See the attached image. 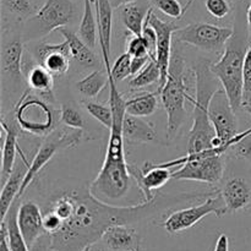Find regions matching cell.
Listing matches in <instances>:
<instances>
[{
    "label": "cell",
    "mask_w": 251,
    "mask_h": 251,
    "mask_svg": "<svg viewBox=\"0 0 251 251\" xmlns=\"http://www.w3.org/2000/svg\"><path fill=\"white\" fill-rule=\"evenodd\" d=\"M36 60L43 65L53 76L65 75L73 60L68 42L59 44L42 43L36 48Z\"/></svg>",
    "instance_id": "obj_14"
},
{
    "label": "cell",
    "mask_w": 251,
    "mask_h": 251,
    "mask_svg": "<svg viewBox=\"0 0 251 251\" xmlns=\"http://www.w3.org/2000/svg\"><path fill=\"white\" fill-rule=\"evenodd\" d=\"M243 81H244V104H251V44L248 48L243 69Z\"/></svg>",
    "instance_id": "obj_38"
},
{
    "label": "cell",
    "mask_w": 251,
    "mask_h": 251,
    "mask_svg": "<svg viewBox=\"0 0 251 251\" xmlns=\"http://www.w3.org/2000/svg\"><path fill=\"white\" fill-rule=\"evenodd\" d=\"M60 122L68 127L85 130L86 122L80 110L70 103H64L60 109Z\"/></svg>",
    "instance_id": "obj_33"
},
{
    "label": "cell",
    "mask_w": 251,
    "mask_h": 251,
    "mask_svg": "<svg viewBox=\"0 0 251 251\" xmlns=\"http://www.w3.org/2000/svg\"><path fill=\"white\" fill-rule=\"evenodd\" d=\"M149 10L144 4H136V2L123 6L120 17L125 28L135 36H142V29L146 22Z\"/></svg>",
    "instance_id": "obj_26"
},
{
    "label": "cell",
    "mask_w": 251,
    "mask_h": 251,
    "mask_svg": "<svg viewBox=\"0 0 251 251\" xmlns=\"http://www.w3.org/2000/svg\"><path fill=\"white\" fill-rule=\"evenodd\" d=\"M158 92L167 113V137L173 140L186 120V100L194 103L185 80V61L180 54L172 56L168 80Z\"/></svg>",
    "instance_id": "obj_5"
},
{
    "label": "cell",
    "mask_w": 251,
    "mask_h": 251,
    "mask_svg": "<svg viewBox=\"0 0 251 251\" xmlns=\"http://www.w3.org/2000/svg\"><path fill=\"white\" fill-rule=\"evenodd\" d=\"M228 213L222 195L208 196L205 202L183 210L174 211L164 221L163 227L171 234H176L194 227L206 216H223Z\"/></svg>",
    "instance_id": "obj_10"
},
{
    "label": "cell",
    "mask_w": 251,
    "mask_h": 251,
    "mask_svg": "<svg viewBox=\"0 0 251 251\" xmlns=\"http://www.w3.org/2000/svg\"><path fill=\"white\" fill-rule=\"evenodd\" d=\"M109 76V104L113 110V125L109 130L107 153L100 173L90 184L91 194L100 201L120 200L127 194L131 184L129 164L125 159L123 120L125 117V100L117 88V81Z\"/></svg>",
    "instance_id": "obj_2"
},
{
    "label": "cell",
    "mask_w": 251,
    "mask_h": 251,
    "mask_svg": "<svg viewBox=\"0 0 251 251\" xmlns=\"http://www.w3.org/2000/svg\"><path fill=\"white\" fill-rule=\"evenodd\" d=\"M75 16V5L71 0H46L43 6L25 24L26 39H37L55 29L66 27Z\"/></svg>",
    "instance_id": "obj_8"
},
{
    "label": "cell",
    "mask_w": 251,
    "mask_h": 251,
    "mask_svg": "<svg viewBox=\"0 0 251 251\" xmlns=\"http://www.w3.org/2000/svg\"><path fill=\"white\" fill-rule=\"evenodd\" d=\"M230 146L215 147L200 153H186L174 161L166 163H157L161 167L172 168L179 167L172 174V179L176 180H194L200 183L217 184L225 173V153Z\"/></svg>",
    "instance_id": "obj_6"
},
{
    "label": "cell",
    "mask_w": 251,
    "mask_h": 251,
    "mask_svg": "<svg viewBox=\"0 0 251 251\" xmlns=\"http://www.w3.org/2000/svg\"><path fill=\"white\" fill-rule=\"evenodd\" d=\"M196 97L194 100L193 126L189 132L188 153H200L215 149L212 140L216 131L208 115L210 102L213 95L222 87L217 76L211 71L208 60H200L194 65Z\"/></svg>",
    "instance_id": "obj_3"
},
{
    "label": "cell",
    "mask_w": 251,
    "mask_h": 251,
    "mask_svg": "<svg viewBox=\"0 0 251 251\" xmlns=\"http://www.w3.org/2000/svg\"><path fill=\"white\" fill-rule=\"evenodd\" d=\"M151 56H132L131 59V76L139 74L151 60Z\"/></svg>",
    "instance_id": "obj_39"
},
{
    "label": "cell",
    "mask_w": 251,
    "mask_h": 251,
    "mask_svg": "<svg viewBox=\"0 0 251 251\" xmlns=\"http://www.w3.org/2000/svg\"><path fill=\"white\" fill-rule=\"evenodd\" d=\"M208 115L216 131V136L223 142L233 141L238 132V120L227 93L222 87L213 95L210 102Z\"/></svg>",
    "instance_id": "obj_11"
},
{
    "label": "cell",
    "mask_w": 251,
    "mask_h": 251,
    "mask_svg": "<svg viewBox=\"0 0 251 251\" xmlns=\"http://www.w3.org/2000/svg\"><path fill=\"white\" fill-rule=\"evenodd\" d=\"M244 110L247 113H249V114L251 115V104H247V105H244Z\"/></svg>",
    "instance_id": "obj_45"
},
{
    "label": "cell",
    "mask_w": 251,
    "mask_h": 251,
    "mask_svg": "<svg viewBox=\"0 0 251 251\" xmlns=\"http://www.w3.org/2000/svg\"><path fill=\"white\" fill-rule=\"evenodd\" d=\"M126 51L131 56L150 55L149 46H147V43H146V41H145L144 37L135 36V34H132V37H130L129 41L126 42Z\"/></svg>",
    "instance_id": "obj_36"
},
{
    "label": "cell",
    "mask_w": 251,
    "mask_h": 251,
    "mask_svg": "<svg viewBox=\"0 0 251 251\" xmlns=\"http://www.w3.org/2000/svg\"><path fill=\"white\" fill-rule=\"evenodd\" d=\"M82 104L91 117L95 118L103 126L110 130L113 125V110L109 103L108 105H105L102 103L93 102V100H83Z\"/></svg>",
    "instance_id": "obj_31"
},
{
    "label": "cell",
    "mask_w": 251,
    "mask_h": 251,
    "mask_svg": "<svg viewBox=\"0 0 251 251\" xmlns=\"http://www.w3.org/2000/svg\"><path fill=\"white\" fill-rule=\"evenodd\" d=\"M22 59H24V43L21 39H11L2 44L1 56H0L2 75L12 81L22 80L24 78Z\"/></svg>",
    "instance_id": "obj_20"
},
{
    "label": "cell",
    "mask_w": 251,
    "mask_h": 251,
    "mask_svg": "<svg viewBox=\"0 0 251 251\" xmlns=\"http://www.w3.org/2000/svg\"><path fill=\"white\" fill-rule=\"evenodd\" d=\"M203 194L156 195L152 201L135 206H113L96 199L88 188L66 190L51 199L44 211L54 213L60 228L54 234H46L49 251H82L102 239L105 230L114 225H134L150 220L173 203Z\"/></svg>",
    "instance_id": "obj_1"
},
{
    "label": "cell",
    "mask_w": 251,
    "mask_h": 251,
    "mask_svg": "<svg viewBox=\"0 0 251 251\" xmlns=\"http://www.w3.org/2000/svg\"><path fill=\"white\" fill-rule=\"evenodd\" d=\"M250 211H251V210H250Z\"/></svg>",
    "instance_id": "obj_50"
},
{
    "label": "cell",
    "mask_w": 251,
    "mask_h": 251,
    "mask_svg": "<svg viewBox=\"0 0 251 251\" xmlns=\"http://www.w3.org/2000/svg\"><path fill=\"white\" fill-rule=\"evenodd\" d=\"M247 24H248V33H249V37L251 39V1L250 4L248 5V9H247Z\"/></svg>",
    "instance_id": "obj_43"
},
{
    "label": "cell",
    "mask_w": 251,
    "mask_h": 251,
    "mask_svg": "<svg viewBox=\"0 0 251 251\" xmlns=\"http://www.w3.org/2000/svg\"><path fill=\"white\" fill-rule=\"evenodd\" d=\"M206 10L215 19L222 20L230 12V5L228 0H206Z\"/></svg>",
    "instance_id": "obj_37"
},
{
    "label": "cell",
    "mask_w": 251,
    "mask_h": 251,
    "mask_svg": "<svg viewBox=\"0 0 251 251\" xmlns=\"http://www.w3.org/2000/svg\"><path fill=\"white\" fill-rule=\"evenodd\" d=\"M0 232H1V240H0V251H11L9 248V244H7V239H6V233H5V230L0 229Z\"/></svg>",
    "instance_id": "obj_42"
},
{
    "label": "cell",
    "mask_w": 251,
    "mask_h": 251,
    "mask_svg": "<svg viewBox=\"0 0 251 251\" xmlns=\"http://www.w3.org/2000/svg\"><path fill=\"white\" fill-rule=\"evenodd\" d=\"M20 129L34 136H48L55 129L56 112L41 98L25 92L15 107Z\"/></svg>",
    "instance_id": "obj_7"
},
{
    "label": "cell",
    "mask_w": 251,
    "mask_h": 251,
    "mask_svg": "<svg viewBox=\"0 0 251 251\" xmlns=\"http://www.w3.org/2000/svg\"><path fill=\"white\" fill-rule=\"evenodd\" d=\"M131 59L132 56L126 51L115 60L114 65L110 69V75L117 82L125 80L127 76H131Z\"/></svg>",
    "instance_id": "obj_34"
},
{
    "label": "cell",
    "mask_w": 251,
    "mask_h": 251,
    "mask_svg": "<svg viewBox=\"0 0 251 251\" xmlns=\"http://www.w3.org/2000/svg\"><path fill=\"white\" fill-rule=\"evenodd\" d=\"M136 251H140V250H136Z\"/></svg>",
    "instance_id": "obj_49"
},
{
    "label": "cell",
    "mask_w": 251,
    "mask_h": 251,
    "mask_svg": "<svg viewBox=\"0 0 251 251\" xmlns=\"http://www.w3.org/2000/svg\"><path fill=\"white\" fill-rule=\"evenodd\" d=\"M17 223L29 250L47 234L43 225V212L33 201H25L19 206Z\"/></svg>",
    "instance_id": "obj_15"
},
{
    "label": "cell",
    "mask_w": 251,
    "mask_h": 251,
    "mask_svg": "<svg viewBox=\"0 0 251 251\" xmlns=\"http://www.w3.org/2000/svg\"><path fill=\"white\" fill-rule=\"evenodd\" d=\"M149 1L169 17L180 19L184 15V7L181 6L179 0H149Z\"/></svg>",
    "instance_id": "obj_35"
},
{
    "label": "cell",
    "mask_w": 251,
    "mask_h": 251,
    "mask_svg": "<svg viewBox=\"0 0 251 251\" xmlns=\"http://www.w3.org/2000/svg\"><path fill=\"white\" fill-rule=\"evenodd\" d=\"M96 5V17L98 22V43L102 51L104 69H110L109 55L110 43H112L113 27V6L109 0H97Z\"/></svg>",
    "instance_id": "obj_18"
},
{
    "label": "cell",
    "mask_w": 251,
    "mask_h": 251,
    "mask_svg": "<svg viewBox=\"0 0 251 251\" xmlns=\"http://www.w3.org/2000/svg\"><path fill=\"white\" fill-rule=\"evenodd\" d=\"M95 251H107L104 249V248H98V249H96Z\"/></svg>",
    "instance_id": "obj_47"
},
{
    "label": "cell",
    "mask_w": 251,
    "mask_h": 251,
    "mask_svg": "<svg viewBox=\"0 0 251 251\" xmlns=\"http://www.w3.org/2000/svg\"><path fill=\"white\" fill-rule=\"evenodd\" d=\"M109 82L107 70H95L76 83L78 92L86 98H95Z\"/></svg>",
    "instance_id": "obj_29"
},
{
    "label": "cell",
    "mask_w": 251,
    "mask_h": 251,
    "mask_svg": "<svg viewBox=\"0 0 251 251\" xmlns=\"http://www.w3.org/2000/svg\"><path fill=\"white\" fill-rule=\"evenodd\" d=\"M123 135L125 140L135 144H149L157 139L153 125L145 122L141 117H135L126 113L123 120Z\"/></svg>",
    "instance_id": "obj_23"
},
{
    "label": "cell",
    "mask_w": 251,
    "mask_h": 251,
    "mask_svg": "<svg viewBox=\"0 0 251 251\" xmlns=\"http://www.w3.org/2000/svg\"><path fill=\"white\" fill-rule=\"evenodd\" d=\"M213 251H229V240L226 234H221L216 242Z\"/></svg>",
    "instance_id": "obj_40"
},
{
    "label": "cell",
    "mask_w": 251,
    "mask_h": 251,
    "mask_svg": "<svg viewBox=\"0 0 251 251\" xmlns=\"http://www.w3.org/2000/svg\"><path fill=\"white\" fill-rule=\"evenodd\" d=\"M228 213L247 208L251 203V185L243 178H233L227 181L222 193Z\"/></svg>",
    "instance_id": "obj_21"
},
{
    "label": "cell",
    "mask_w": 251,
    "mask_h": 251,
    "mask_svg": "<svg viewBox=\"0 0 251 251\" xmlns=\"http://www.w3.org/2000/svg\"><path fill=\"white\" fill-rule=\"evenodd\" d=\"M21 158L22 163L15 166L11 176H9V179H7L4 183V185H2L1 194H0V213H1V221L5 220L10 207H11L12 203L17 200V196H19L22 181H24L25 176H26L27 173V169H28L29 164L27 163L26 157L22 154Z\"/></svg>",
    "instance_id": "obj_22"
},
{
    "label": "cell",
    "mask_w": 251,
    "mask_h": 251,
    "mask_svg": "<svg viewBox=\"0 0 251 251\" xmlns=\"http://www.w3.org/2000/svg\"><path fill=\"white\" fill-rule=\"evenodd\" d=\"M194 1H195V0H188V1H186L185 6H184V14H185V12L188 11L189 7H190L191 5H193V2H194Z\"/></svg>",
    "instance_id": "obj_44"
},
{
    "label": "cell",
    "mask_w": 251,
    "mask_h": 251,
    "mask_svg": "<svg viewBox=\"0 0 251 251\" xmlns=\"http://www.w3.org/2000/svg\"><path fill=\"white\" fill-rule=\"evenodd\" d=\"M110 4H112L113 9H118V7L126 6L129 4H134L137 0H109Z\"/></svg>",
    "instance_id": "obj_41"
},
{
    "label": "cell",
    "mask_w": 251,
    "mask_h": 251,
    "mask_svg": "<svg viewBox=\"0 0 251 251\" xmlns=\"http://www.w3.org/2000/svg\"><path fill=\"white\" fill-rule=\"evenodd\" d=\"M248 48L249 46L245 33L234 31L220 60L211 63V71L220 80L222 88L227 93L234 110L240 109L244 104L243 69H244V59Z\"/></svg>",
    "instance_id": "obj_4"
},
{
    "label": "cell",
    "mask_w": 251,
    "mask_h": 251,
    "mask_svg": "<svg viewBox=\"0 0 251 251\" xmlns=\"http://www.w3.org/2000/svg\"><path fill=\"white\" fill-rule=\"evenodd\" d=\"M82 251H92V247H87V248H85V249H83Z\"/></svg>",
    "instance_id": "obj_46"
},
{
    "label": "cell",
    "mask_w": 251,
    "mask_h": 251,
    "mask_svg": "<svg viewBox=\"0 0 251 251\" xmlns=\"http://www.w3.org/2000/svg\"><path fill=\"white\" fill-rule=\"evenodd\" d=\"M129 172L131 178L136 181L140 191L144 194L145 201L153 200L156 198V195H153V190H158L166 185L169 179H172L173 174L171 168L161 167L157 163H150V162H146L142 169L135 166H129Z\"/></svg>",
    "instance_id": "obj_13"
},
{
    "label": "cell",
    "mask_w": 251,
    "mask_h": 251,
    "mask_svg": "<svg viewBox=\"0 0 251 251\" xmlns=\"http://www.w3.org/2000/svg\"><path fill=\"white\" fill-rule=\"evenodd\" d=\"M58 31L64 37V41L68 42L71 58L77 65L82 66V68H95L98 65V59L91 47H88L77 34L65 27L58 29Z\"/></svg>",
    "instance_id": "obj_24"
},
{
    "label": "cell",
    "mask_w": 251,
    "mask_h": 251,
    "mask_svg": "<svg viewBox=\"0 0 251 251\" xmlns=\"http://www.w3.org/2000/svg\"><path fill=\"white\" fill-rule=\"evenodd\" d=\"M147 21L154 28L157 33V50L156 59L161 70V81H159L158 91L166 85L169 75V68H171L172 60V39L174 33L178 31L180 27L176 26L174 22L163 21L159 17L153 14V10L150 7L149 14H147Z\"/></svg>",
    "instance_id": "obj_12"
},
{
    "label": "cell",
    "mask_w": 251,
    "mask_h": 251,
    "mask_svg": "<svg viewBox=\"0 0 251 251\" xmlns=\"http://www.w3.org/2000/svg\"><path fill=\"white\" fill-rule=\"evenodd\" d=\"M93 0H83V12L78 26L77 36L91 48H95L97 42V26L98 22L95 17L92 9Z\"/></svg>",
    "instance_id": "obj_28"
},
{
    "label": "cell",
    "mask_w": 251,
    "mask_h": 251,
    "mask_svg": "<svg viewBox=\"0 0 251 251\" xmlns=\"http://www.w3.org/2000/svg\"><path fill=\"white\" fill-rule=\"evenodd\" d=\"M96 1H97V0H93V2H96Z\"/></svg>",
    "instance_id": "obj_48"
},
{
    "label": "cell",
    "mask_w": 251,
    "mask_h": 251,
    "mask_svg": "<svg viewBox=\"0 0 251 251\" xmlns=\"http://www.w3.org/2000/svg\"><path fill=\"white\" fill-rule=\"evenodd\" d=\"M1 6L5 11L20 20L29 19L38 11L31 0H1Z\"/></svg>",
    "instance_id": "obj_32"
},
{
    "label": "cell",
    "mask_w": 251,
    "mask_h": 251,
    "mask_svg": "<svg viewBox=\"0 0 251 251\" xmlns=\"http://www.w3.org/2000/svg\"><path fill=\"white\" fill-rule=\"evenodd\" d=\"M16 202L12 203L7 212L6 217L4 221H1V228L6 233L7 244L11 251H31L21 230H20L19 223H17V211H19V205H15Z\"/></svg>",
    "instance_id": "obj_25"
},
{
    "label": "cell",
    "mask_w": 251,
    "mask_h": 251,
    "mask_svg": "<svg viewBox=\"0 0 251 251\" xmlns=\"http://www.w3.org/2000/svg\"><path fill=\"white\" fill-rule=\"evenodd\" d=\"M22 74L29 90L46 97H53L54 76L31 55L22 59Z\"/></svg>",
    "instance_id": "obj_16"
},
{
    "label": "cell",
    "mask_w": 251,
    "mask_h": 251,
    "mask_svg": "<svg viewBox=\"0 0 251 251\" xmlns=\"http://www.w3.org/2000/svg\"><path fill=\"white\" fill-rule=\"evenodd\" d=\"M161 81V70L154 59H151L150 63L140 71L139 74L132 76L131 80L129 81V87L131 90H140L146 86L154 85Z\"/></svg>",
    "instance_id": "obj_30"
},
{
    "label": "cell",
    "mask_w": 251,
    "mask_h": 251,
    "mask_svg": "<svg viewBox=\"0 0 251 251\" xmlns=\"http://www.w3.org/2000/svg\"><path fill=\"white\" fill-rule=\"evenodd\" d=\"M234 29L229 27L216 26L206 22H195L179 28L174 33L178 42L196 47L206 51L225 50L228 41L232 38Z\"/></svg>",
    "instance_id": "obj_9"
},
{
    "label": "cell",
    "mask_w": 251,
    "mask_h": 251,
    "mask_svg": "<svg viewBox=\"0 0 251 251\" xmlns=\"http://www.w3.org/2000/svg\"><path fill=\"white\" fill-rule=\"evenodd\" d=\"M105 247L112 251H136L140 249V233L130 225H114L102 235Z\"/></svg>",
    "instance_id": "obj_17"
},
{
    "label": "cell",
    "mask_w": 251,
    "mask_h": 251,
    "mask_svg": "<svg viewBox=\"0 0 251 251\" xmlns=\"http://www.w3.org/2000/svg\"><path fill=\"white\" fill-rule=\"evenodd\" d=\"M157 92L142 93V95L132 97L125 100V112L126 114L135 115V117H150L158 109V100H157Z\"/></svg>",
    "instance_id": "obj_27"
},
{
    "label": "cell",
    "mask_w": 251,
    "mask_h": 251,
    "mask_svg": "<svg viewBox=\"0 0 251 251\" xmlns=\"http://www.w3.org/2000/svg\"><path fill=\"white\" fill-rule=\"evenodd\" d=\"M1 129L4 132L2 136V154H1V184L4 185L5 181L11 176L15 168V159H16V152L19 149V132L20 126L16 122L7 123L2 118Z\"/></svg>",
    "instance_id": "obj_19"
}]
</instances>
